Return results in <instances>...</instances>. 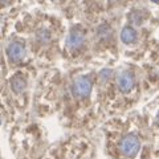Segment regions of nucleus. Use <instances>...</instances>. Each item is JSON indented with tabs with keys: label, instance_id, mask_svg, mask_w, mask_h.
Masks as SVG:
<instances>
[{
	"label": "nucleus",
	"instance_id": "9b49d317",
	"mask_svg": "<svg viewBox=\"0 0 159 159\" xmlns=\"http://www.w3.org/2000/svg\"><path fill=\"white\" fill-rule=\"evenodd\" d=\"M157 119H158V122H159V111H158V114H157Z\"/></svg>",
	"mask_w": 159,
	"mask_h": 159
},
{
	"label": "nucleus",
	"instance_id": "f03ea898",
	"mask_svg": "<svg viewBox=\"0 0 159 159\" xmlns=\"http://www.w3.org/2000/svg\"><path fill=\"white\" fill-rule=\"evenodd\" d=\"M92 86V80L88 76H80L73 82V93L80 98H85L90 94Z\"/></svg>",
	"mask_w": 159,
	"mask_h": 159
},
{
	"label": "nucleus",
	"instance_id": "423d86ee",
	"mask_svg": "<svg viewBox=\"0 0 159 159\" xmlns=\"http://www.w3.org/2000/svg\"><path fill=\"white\" fill-rule=\"evenodd\" d=\"M11 88L16 94L23 93L24 90H25V88H27L25 78H24L21 74H16V76H13L12 80H11Z\"/></svg>",
	"mask_w": 159,
	"mask_h": 159
},
{
	"label": "nucleus",
	"instance_id": "f257e3e1",
	"mask_svg": "<svg viewBox=\"0 0 159 159\" xmlns=\"http://www.w3.org/2000/svg\"><path fill=\"white\" fill-rule=\"evenodd\" d=\"M119 150H121L122 155H125L127 158L137 157V154L141 150V142H139L138 137L130 134V135H126L125 138H122V141L119 142Z\"/></svg>",
	"mask_w": 159,
	"mask_h": 159
},
{
	"label": "nucleus",
	"instance_id": "ddd939ff",
	"mask_svg": "<svg viewBox=\"0 0 159 159\" xmlns=\"http://www.w3.org/2000/svg\"><path fill=\"white\" fill-rule=\"evenodd\" d=\"M0 123H2V119H0Z\"/></svg>",
	"mask_w": 159,
	"mask_h": 159
},
{
	"label": "nucleus",
	"instance_id": "f8f14e48",
	"mask_svg": "<svg viewBox=\"0 0 159 159\" xmlns=\"http://www.w3.org/2000/svg\"><path fill=\"white\" fill-rule=\"evenodd\" d=\"M151 2H154V3H159V0H151Z\"/></svg>",
	"mask_w": 159,
	"mask_h": 159
},
{
	"label": "nucleus",
	"instance_id": "1a4fd4ad",
	"mask_svg": "<svg viewBox=\"0 0 159 159\" xmlns=\"http://www.w3.org/2000/svg\"><path fill=\"white\" fill-rule=\"evenodd\" d=\"M51 32L48 31V29H40V31L37 32V40H39V43H41V44H48L49 41H51Z\"/></svg>",
	"mask_w": 159,
	"mask_h": 159
},
{
	"label": "nucleus",
	"instance_id": "4468645a",
	"mask_svg": "<svg viewBox=\"0 0 159 159\" xmlns=\"http://www.w3.org/2000/svg\"><path fill=\"white\" fill-rule=\"evenodd\" d=\"M53 2H57V0H53Z\"/></svg>",
	"mask_w": 159,
	"mask_h": 159
},
{
	"label": "nucleus",
	"instance_id": "9d476101",
	"mask_svg": "<svg viewBox=\"0 0 159 159\" xmlns=\"http://www.w3.org/2000/svg\"><path fill=\"white\" fill-rule=\"evenodd\" d=\"M110 77H111V70H109V69L102 70L101 74H99V78H101V81H107Z\"/></svg>",
	"mask_w": 159,
	"mask_h": 159
},
{
	"label": "nucleus",
	"instance_id": "0eeeda50",
	"mask_svg": "<svg viewBox=\"0 0 159 159\" xmlns=\"http://www.w3.org/2000/svg\"><path fill=\"white\" fill-rule=\"evenodd\" d=\"M121 40L125 44H134L137 41V32L133 27H125L121 32Z\"/></svg>",
	"mask_w": 159,
	"mask_h": 159
},
{
	"label": "nucleus",
	"instance_id": "7ed1b4c3",
	"mask_svg": "<svg viewBox=\"0 0 159 159\" xmlns=\"http://www.w3.org/2000/svg\"><path fill=\"white\" fill-rule=\"evenodd\" d=\"M7 54L12 62H20L25 57V47H24L23 43L19 41L11 43L7 48Z\"/></svg>",
	"mask_w": 159,
	"mask_h": 159
},
{
	"label": "nucleus",
	"instance_id": "20e7f679",
	"mask_svg": "<svg viewBox=\"0 0 159 159\" xmlns=\"http://www.w3.org/2000/svg\"><path fill=\"white\" fill-rule=\"evenodd\" d=\"M85 43V34L81 29H73V31L69 33V36L66 39V45L70 51H76V49L81 48Z\"/></svg>",
	"mask_w": 159,
	"mask_h": 159
},
{
	"label": "nucleus",
	"instance_id": "6e6552de",
	"mask_svg": "<svg viewBox=\"0 0 159 159\" xmlns=\"http://www.w3.org/2000/svg\"><path fill=\"white\" fill-rule=\"evenodd\" d=\"M98 37L101 40H109L111 37V28L110 25H107V24H101L98 28Z\"/></svg>",
	"mask_w": 159,
	"mask_h": 159
},
{
	"label": "nucleus",
	"instance_id": "39448f33",
	"mask_svg": "<svg viewBox=\"0 0 159 159\" xmlns=\"http://www.w3.org/2000/svg\"><path fill=\"white\" fill-rule=\"evenodd\" d=\"M118 88L122 93H129L134 88V76L130 72H122L117 80Z\"/></svg>",
	"mask_w": 159,
	"mask_h": 159
}]
</instances>
